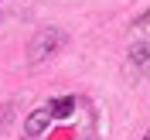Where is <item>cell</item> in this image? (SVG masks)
Returning <instances> with one entry per match:
<instances>
[{"label":"cell","mask_w":150,"mask_h":140,"mask_svg":"<svg viewBox=\"0 0 150 140\" xmlns=\"http://www.w3.org/2000/svg\"><path fill=\"white\" fill-rule=\"evenodd\" d=\"M62 45H65V34H62L58 28H41L34 38H31L28 55H31V62H45V58H48V55H55Z\"/></svg>","instance_id":"obj_1"},{"label":"cell","mask_w":150,"mask_h":140,"mask_svg":"<svg viewBox=\"0 0 150 140\" xmlns=\"http://www.w3.org/2000/svg\"><path fill=\"white\" fill-rule=\"evenodd\" d=\"M48 120H51V109H48V106L34 109V113L28 116V123H24V137H28V140L41 137V133H45V126H48Z\"/></svg>","instance_id":"obj_2"},{"label":"cell","mask_w":150,"mask_h":140,"mask_svg":"<svg viewBox=\"0 0 150 140\" xmlns=\"http://www.w3.org/2000/svg\"><path fill=\"white\" fill-rule=\"evenodd\" d=\"M48 109H51V116H72L75 113V96H55L51 103H48Z\"/></svg>","instance_id":"obj_3"},{"label":"cell","mask_w":150,"mask_h":140,"mask_svg":"<svg viewBox=\"0 0 150 140\" xmlns=\"http://www.w3.org/2000/svg\"><path fill=\"white\" fill-rule=\"evenodd\" d=\"M143 140H150V133H147V137H143Z\"/></svg>","instance_id":"obj_4"}]
</instances>
